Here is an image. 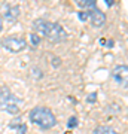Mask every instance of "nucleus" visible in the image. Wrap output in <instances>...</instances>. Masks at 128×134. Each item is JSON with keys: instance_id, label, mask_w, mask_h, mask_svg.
<instances>
[{"instance_id": "1", "label": "nucleus", "mask_w": 128, "mask_h": 134, "mask_svg": "<svg viewBox=\"0 0 128 134\" xmlns=\"http://www.w3.org/2000/svg\"><path fill=\"white\" fill-rule=\"evenodd\" d=\"M33 29L36 34H43L48 40L51 42H61L66 39V31L60 24L57 23H49L45 19H34L33 21Z\"/></svg>"}, {"instance_id": "2", "label": "nucleus", "mask_w": 128, "mask_h": 134, "mask_svg": "<svg viewBox=\"0 0 128 134\" xmlns=\"http://www.w3.org/2000/svg\"><path fill=\"white\" fill-rule=\"evenodd\" d=\"M29 118L33 124L39 125L42 130H51L52 127L57 125L55 115L48 107H43V106H37V107L31 109Z\"/></svg>"}, {"instance_id": "3", "label": "nucleus", "mask_w": 128, "mask_h": 134, "mask_svg": "<svg viewBox=\"0 0 128 134\" xmlns=\"http://www.w3.org/2000/svg\"><path fill=\"white\" fill-rule=\"evenodd\" d=\"M19 103H21V100L16 98L10 92L8 86L0 88V109L2 110H5L10 115H15V113L19 112Z\"/></svg>"}, {"instance_id": "4", "label": "nucleus", "mask_w": 128, "mask_h": 134, "mask_svg": "<svg viewBox=\"0 0 128 134\" xmlns=\"http://www.w3.org/2000/svg\"><path fill=\"white\" fill-rule=\"evenodd\" d=\"M2 46L8 49L9 52H19V51L25 49L27 42L21 37H6L2 40Z\"/></svg>"}, {"instance_id": "5", "label": "nucleus", "mask_w": 128, "mask_h": 134, "mask_svg": "<svg viewBox=\"0 0 128 134\" xmlns=\"http://www.w3.org/2000/svg\"><path fill=\"white\" fill-rule=\"evenodd\" d=\"M0 12L3 15L2 19H6L9 23H15V19L19 16V6H10L8 3H5V5L0 8Z\"/></svg>"}, {"instance_id": "6", "label": "nucleus", "mask_w": 128, "mask_h": 134, "mask_svg": "<svg viewBox=\"0 0 128 134\" xmlns=\"http://www.w3.org/2000/svg\"><path fill=\"white\" fill-rule=\"evenodd\" d=\"M88 12V19H91V23L95 25V27H103L106 23V14L103 10L97 9V8H91Z\"/></svg>"}, {"instance_id": "7", "label": "nucleus", "mask_w": 128, "mask_h": 134, "mask_svg": "<svg viewBox=\"0 0 128 134\" xmlns=\"http://www.w3.org/2000/svg\"><path fill=\"white\" fill-rule=\"evenodd\" d=\"M127 76H128V67L125 64H119L113 69V72H112V77H113L115 81L118 82L119 85H125L127 83Z\"/></svg>"}, {"instance_id": "8", "label": "nucleus", "mask_w": 128, "mask_h": 134, "mask_svg": "<svg viewBox=\"0 0 128 134\" xmlns=\"http://www.w3.org/2000/svg\"><path fill=\"white\" fill-rule=\"evenodd\" d=\"M94 134H118L113 128H110L107 125H100L94 130Z\"/></svg>"}, {"instance_id": "9", "label": "nucleus", "mask_w": 128, "mask_h": 134, "mask_svg": "<svg viewBox=\"0 0 128 134\" xmlns=\"http://www.w3.org/2000/svg\"><path fill=\"white\" fill-rule=\"evenodd\" d=\"M30 42H31L33 46H39V43H40V37H39V34H36V33L30 34Z\"/></svg>"}, {"instance_id": "10", "label": "nucleus", "mask_w": 128, "mask_h": 134, "mask_svg": "<svg viewBox=\"0 0 128 134\" xmlns=\"http://www.w3.org/2000/svg\"><path fill=\"white\" fill-rule=\"evenodd\" d=\"M67 127H69V128H76V127H77V118H76V116H70V118H69V122H67Z\"/></svg>"}, {"instance_id": "11", "label": "nucleus", "mask_w": 128, "mask_h": 134, "mask_svg": "<svg viewBox=\"0 0 128 134\" xmlns=\"http://www.w3.org/2000/svg\"><path fill=\"white\" fill-rule=\"evenodd\" d=\"M95 2H97V0H84L82 6L86 8V9H91V8H94V6H95Z\"/></svg>"}, {"instance_id": "12", "label": "nucleus", "mask_w": 128, "mask_h": 134, "mask_svg": "<svg viewBox=\"0 0 128 134\" xmlns=\"http://www.w3.org/2000/svg\"><path fill=\"white\" fill-rule=\"evenodd\" d=\"M97 97H98V94H97V92H91L90 96L86 97V101H88V103H95Z\"/></svg>"}, {"instance_id": "13", "label": "nucleus", "mask_w": 128, "mask_h": 134, "mask_svg": "<svg viewBox=\"0 0 128 134\" xmlns=\"http://www.w3.org/2000/svg\"><path fill=\"white\" fill-rule=\"evenodd\" d=\"M31 73H33V76L36 77V79L42 77V72H40V69H37V67H33V69H31Z\"/></svg>"}, {"instance_id": "14", "label": "nucleus", "mask_w": 128, "mask_h": 134, "mask_svg": "<svg viewBox=\"0 0 128 134\" xmlns=\"http://www.w3.org/2000/svg\"><path fill=\"white\" fill-rule=\"evenodd\" d=\"M107 110H109V112H121V107L113 103V104H109V109Z\"/></svg>"}, {"instance_id": "15", "label": "nucleus", "mask_w": 128, "mask_h": 134, "mask_svg": "<svg viewBox=\"0 0 128 134\" xmlns=\"http://www.w3.org/2000/svg\"><path fill=\"white\" fill-rule=\"evenodd\" d=\"M27 133V125L25 124H21L18 127V134H25Z\"/></svg>"}, {"instance_id": "16", "label": "nucleus", "mask_w": 128, "mask_h": 134, "mask_svg": "<svg viewBox=\"0 0 128 134\" xmlns=\"http://www.w3.org/2000/svg\"><path fill=\"white\" fill-rule=\"evenodd\" d=\"M77 16H79L81 21H86V19H88V12H79Z\"/></svg>"}, {"instance_id": "17", "label": "nucleus", "mask_w": 128, "mask_h": 134, "mask_svg": "<svg viewBox=\"0 0 128 134\" xmlns=\"http://www.w3.org/2000/svg\"><path fill=\"white\" fill-rule=\"evenodd\" d=\"M19 122H21V119H19V118H16L15 121H12V122H10L9 127H10V128H16V127L19 125Z\"/></svg>"}, {"instance_id": "18", "label": "nucleus", "mask_w": 128, "mask_h": 134, "mask_svg": "<svg viewBox=\"0 0 128 134\" xmlns=\"http://www.w3.org/2000/svg\"><path fill=\"white\" fill-rule=\"evenodd\" d=\"M60 64H61V60H60L58 57H54V58H52V66H54V67H58Z\"/></svg>"}, {"instance_id": "19", "label": "nucleus", "mask_w": 128, "mask_h": 134, "mask_svg": "<svg viewBox=\"0 0 128 134\" xmlns=\"http://www.w3.org/2000/svg\"><path fill=\"white\" fill-rule=\"evenodd\" d=\"M113 40H112V39H109V40H107V42H106L104 43V45H106V46H107V48H112V46H113Z\"/></svg>"}, {"instance_id": "20", "label": "nucleus", "mask_w": 128, "mask_h": 134, "mask_svg": "<svg viewBox=\"0 0 128 134\" xmlns=\"http://www.w3.org/2000/svg\"><path fill=\"white\" fill-rule=\"evenodd\" d=\"M104 2H106V5L109 6V8L110 6H113V3H115V0H104Z\"/></svg>"}, {"instance_id": "21", "label": "nucleus", "mask_w": 128, "mask_h": 134, "mask_svg": "<svg viewBox=\"0 0 128 134\" xmlns=\"http://www.w3.org/2000/svg\"><path fill=\"white\" fill-rule=\"evenodd\" d=\"M2 30H3V19L0 18V33H2Z\"/></svg>"}, {"instance_id": "22", "label": "nucleus", "mask_w": 128, "mask_h": 134, "mask_svg": "<svg viewBox=\"0 0 128 134\" xmlns=\"http://www.w3.org/2000/svg\"><path fill=\"white\" fill-rule=\"evenodd\" d=\"M75 2H76L79 6H82V3H84V0H75Z\"/></svg>"}]
</instances>
